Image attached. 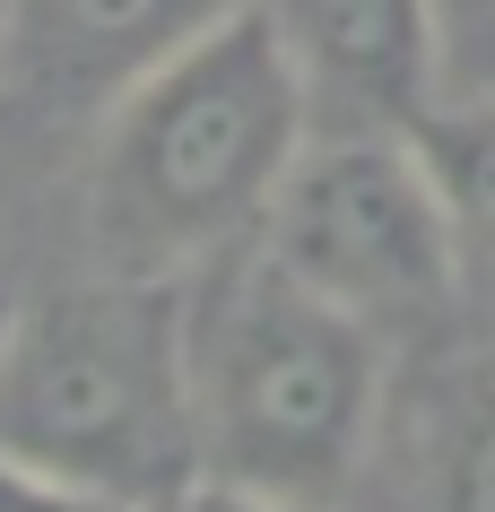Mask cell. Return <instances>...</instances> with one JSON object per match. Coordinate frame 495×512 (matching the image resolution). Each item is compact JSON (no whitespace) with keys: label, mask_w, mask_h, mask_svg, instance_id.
Segmentation results:
<instances>
[{"label":"cell","mask_w":495,"mask_h":512,"mask_svg":"<svg viewBox=\"0 0 495 512\" xmlns=\"http://www.w3.org/2000/svg\"><path fill=\"white\" fill-rule=\"evenodd\" d=\"M304 148H313L304 87L252 0L96 113L87 148L96 270L192 278L261 243Z\"/></svg>","instance_id":"1"},{"label":"cell","mask_w":495,"mask_h":512,"mask_svg":"<svg viewBox=\"0 0 495 512\" xmlns=\"http://www.w3.org/2000/svg\"><path fill=\"white\" fill-rule=\"evenodd\" d=\"M200 486L339 512L383 426V330L322 304L261 243L183 278Z\"/></svg>","instance_id":"2"},{"label":"cell","mask_w":495,"mask_h":512,"mask_svg":"<svg viewBox=\"0 0 495 512\" xmlns=\"http://www.w3.org/2000/svg\"><path fill=\"white\" fill-rule=\"evenodd\" d=\"M0 443L131 512L183 504L200 486L183 278L87 270L18 296L0 339Z\"/></svg>","instance_id":"3"},{"label":"cell","mask_w":495,"mask_h":512,"mask_svg":"<svg viewBox=\"0 0 495 512\" xmlns=\"http://www.w3.org/2000/svg\"><path fill=\"white\" fill-rule=\"evenodd\" d=\"M261 252L365 330L435 322L469 270L435 174L400 131H313L261 226Z\"/></svg>","instance_id":"4"},{"label":"cell","mask_w":495,"mask_h":512,"mask_svg":"<svg viewBox=\"0 0 495 512\" xmlns=\"http://www.w3.org/2000/svg\"><path fill=\"white\" fill-rule=\"evenodd\" d=\"M261 18L304 87L313 131L409 139L452 87L435 0H261Z\"/></svg>","instance_id":"5"},{"label":"cell","mask_w":495,"mask_h":512,"mask_svg":"<svg viewBox=\"0 0 495 512\" xmlns=\"http://www.w3.org/2000/svg\"><path fill=\"white\" fill-rule=\"evenodd\" d=\"M252 0H0V79L44 113H96Z\"/></svg>","instance_id":"6"},{"label":"cell","mask_w":495,"mask_h":512,"mask_svg":"<svg viewBox=\"0 0 495 512\" xmlns=\"http://www.w3.org/2000/svg\"><path fill=\"white\" fill-rule=\"evenodd\" d=\"M409 139H417V157H426V174H435L443 209H452L461 252L469 261H495V96L443 87V105Z\"/></svg>","instance_id":"7"},{"label":"cell","mask_w":495,"mask_h":512,"mask_svg":"<svg viewBox=\"0 0 495 512\" xmlns=\"http://www.w3.org/2000/svg\"><path fill=\"white\" fill-rule=\"evenodd\" d=\"M435 512H495V391L461 417L452 452H443V486H435Z\"/></svg>","instance_id":"8"},{"label":"cell","mask_w":495,"mask_h":512,"mask_svg":"<svg viewBox=\"0 0 495 512\" xmlns=\"http://www.w3.org/2000/svg\"><path fill=\"white\" fill-rule=\"evenodd\" d=\"M0 512H131V504H113V495H96V486L61 478V469L0 443Z\"/></svg>","instance_id":"9"},{"label":"cell","mask_w":495,"mask_h":512,"mask_svg":"<svg viewBox=\"0 0 495 512\" xmlns=\"http://www.w3.org/2000/svg\"><path fill=\"white\" fill-rule=\"evenodd\" d=\"M443 18V70L469 96H495V0H435Z\"/></svg>","instance_id":"10"},{"label":"cell","mask_w":495,"mask_h":512,"mask_svg":"<svg viewBox=\"0 0 495 512\" xmlns=\"http://www.w3.org/2000/svg\"><path fill=\"white\" fill-rule=\"evenodd\" d=\"M174 512H278V504H252V495H218V486H192Z\"/></svg>","instance_id":"11"},{"label":"cell","mask_w":495,"mask_h":512,"mask_svg":"<svg viewBox=\"0 0 495 512\" xmlns=\"http://www.w3.org/2000/svg\"><path fill=\"white\" fill-rule=\"evenodd\" d=\"M9 313H18V296H9V287H0V339H9Z\"/></svg>","instance_id":"12"}]
</instances>
